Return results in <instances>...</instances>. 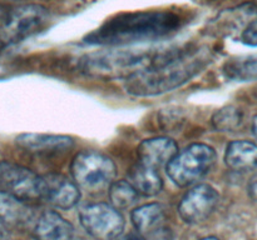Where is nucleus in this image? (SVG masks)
Returning a JSON list of instances; mask_svg holds the SVG:
<instances>
[{"instance_id": "nucleus-17", "label": "nucleus", "mask_w": 257, "mask_h": 240, "mask_svg": "<svg viewBox=\"0 0 257 240\" xmlns=\"http://www.w3.org/2000/svg\"><path fill=\"white\" fill-rule=\"evenodd\" d=\"M131 218L138 232L152 235L153 232L163 228L165 210L162 205L157 202H151V204H145L133 210Z\"/></svg>"}, {"instance_id": "nucleus-2", "label": "nucleus", "mask_w": 257, "mask_h": 240, "mask_svg": "<svg viewBox=\"0 0 257 240\" xmlns=\"http://www.w3.org/2000/svg\"><path fill=\"white\" fill-rule=\"evenodd\" d=\"M208 62L205 50L168 48L155 65L125 80L124 88L128 94L141 98L165 94L193 79Z\"/></svg>"}, {"instance_id": "nucleus-6", "label": "nucleus", "mask_w": 257, "mask_h": 240, "mask_svg": "<svg viewBox=\"0 0 257 240\" xmlns=\"http://www.w3.org/2000/svg\"><path fill=\"white\" fill-rule=\"evenodd\" d=\"M49 12L38 4L14 8L0 22V42L12 45L42 32L49 22Z\"/></svg>"}, {"instance_id": "nucleus-14", "label": "nucleus", "mask_w": 257, "mask_h": 240, "mask_svg": "<svg viewBox=\"0 0 257 240\" xmlns=\"http://www.w3.org/2000/svg\"><path fill=\"white\" fill-rule=\"evenodd\" d=\"M33 210L27 202L0 190V220L12 226H25L33 220Z\"/></svg>"}, {"instance_id": "nucleus-23", "label": "nucleus", "mask_w": 257, "mask_h": 240, "mask_svg": "<svg viewBox=\"0 0 257 240\" xmlns=\"http://www.w3.org/2000/svg\"><path fill=\"white\" fill-rule=\"evenodd\" d=\"M248 194H250L251 199L257 202V174L248 182Z\"/></svg>"}, {"instance_id": "nucleus-24", "label": "nucleus", "mask_w": 257, "mask_h": 240, "mask_svg": "<svg viewBox=\"0 0 257 240\" xmlns=\"http://www.w3.org/2000/svg\"><path fill=\"white\" fill-rule=\"evenodd\" d=\"M8 238H9V232H8L7 224L0 220V240H8Z\"/></svg>"}, {"instance_id": "nucleus-7", "label": "nucleus", "mask_w": 257, "mask_h": 240, "mask_svg": "<svg viewBox=\"0 0 257 240\" xmlns=\"http://www.w3.org/2000/svg\"><path fill=\"white\" fill-rule=\"evenodd\" d=\"M79 220L85 232L97 240H114L122 235L124 218L117 208L107 202H95L83 208Z\"/></svg>"}, {"instance_id": "nucleus-16", "label": "nucleus", "mask_w": 257, "mask_h": 240, "mask_svg": "<svg viewBox=\"0 0 257 240\" xmlns=\"http://www.w3.org/2000/svg\"><path fill=\"white\" fill-rule=\"evenodd\" d=\"M128 182L137 190L138 194L145 196H155L162 190L163 182L158 169L138 162L131 168Z\"/></svg>"}, {"instance_id": "nucleus-22", "label": "nucleus", "mask_w": 257, "mask_h": 240, "mask_svg": "<svg viewBox=\"0 0 257 240\" xmlns=\"http://www.w3.org/2000/svg\"><path fill=\"white\" fill-rule=\"evenodd\" d=\"M115 240H147V239H146V238L143 236V234H141V232H131L124 235H119Z\"/></svg>"}, {"instance_id": "nucleus-18", "label": "nucleus", "mask_w": 257, "mask_h": 240, "mask_svg": "<svg viewBox=\"0 0 257 240\" xmlns=\"http://www.w3.org/2000/svg\"><path fill=\"white\" fill-rule=\"evenodd\" d=\"M223 72L227 78L237 82L257 80V55L230 60L223 66Z\"/></svg>"}, {"instance_id": "nucleus-13", "label": "nucleus", "mask_w": 257, "mask_h": 240, "mask_svg": "<svg viewBox=\"0 0 257 240\" xmlns=\"http://www.w3.org/2000/svg\"><path fill=\"white\" fill-rule=\"evenodd\" d=\"M35 240H73L74 228L57 212H43L33 230Z\"/></svg>"}, {"instance_id": "nucleus-1", "label": "nucleus", "mask_w": 257, "mask_h": 240, "mask_svg": "<svg viewBox=\"0 0 257 240\" xmlns=\"http://www.w3.org/2000/svg\"><path fill=\"white\" fill-rule=\"evenodd\" d=\"M180 26L181 18L168 10L125 12L105 20L84 38V42L100 46H132L170 36Z\"/></svg>"}, {"instance_id": "nucleus-15", "label": "nucleus", "mask_w": 257, "mask_h": 240, "mask_svg": "<svg viewBox=\"0 0 257 240\" xmlns=\"http://www.w3.org/2000/svg\"><path fill=\"white\" fill-rule=\"evenodd\" d=\"M225 162L235 172H246L257 168V145L248 140H236L227 145Z\"/></svg>"}, {"instance_id": "nucleus-8", "label": "nucleus", "mask_w": 257, "mask_h": 240, "mask_svg": "<svg viewBox=\"0 0 257 240\" xmlns=\"http://www.w3.org/2000/svg\"><path fill=\"white\" fill-rule=\"evenodd\" d=\"M0 186L24 202L42 199V176L28 168L4 160L0 164Z\"/></svg>"}, {"instance_id": "nucleus-20", "label": "nucleus", "mask_w": 257, "mask_h": 240, "mask_svg": "<svg viewBox=\"0 0 257 240\" xmlns=\"http://www.w3.org/2000/svg\"><path fill=\"white\" fill-rule=\"evenodd\" d=\"M211 122L217 132H233L242 122V114L235 106H223L216 110Z\"/></svg>"}, {"instance_id": "nucleus-11", "label": "nucleus", "mask_w": 257, "mask_h": 240, "mask_svg": "<svg viewBox=\"0 0 257 240\" xmlns=\"http://www.w3.org/2000/svg\"><path fill=\"white\" fill-rule=\"evenodd\" d=\"M137 152L140 162L160 169L163 165L167 166L168 162L177 155L178 146L175 140L166 136H158L143 140Z\"/></svg>"}, {"instance_id": "nucleus-25", "label": "nucleus", "mask_w": 257, "mask_h": 240, "mask_svg": "<svg viewBox=\"0 0 257 240\" xmlns=\"http://www.w3.org/2000/svg\"><path fill=\"white\" fill-rule=\"evenodd\" d=\"M252 132L255 134V136L257 138V115L253 118V122H252Z\"/></svg>"}, {"instance_id": "nucleus-27", "label": "nucleus", "mask_w": 257, "mask_h": 240, "mask_svg": "<svg viewBox=\"0 0 257 240\" xmlns=\"http://www.w3.org/2000/svg\"><path fill=\"white\" fill-rule=\"evenodd\" d=\"M2 162H3V158H2V152H0V164H2Z\"/></svg>"}, {"instance_id": "nucleus-26", "label": "nucleus", "mask_w": 257, "mask_h": 240, "mask_svg": "<svg viewBox=\"0 0 257 240\" xmlns=\"http://www.w3.org/2000/svg\"><path fill=\"white\" fill-rule=\"evenodd\" d=\"M201 240H220V239L216 236H207V238H203V239H201Z\"/></svg>"}, {"instance_id": "nucleus-19", "label": "nucleus", "mask_w": 257, "mask_h": 240, "mask_svg": "<svg viewBox=\"0 0 257 240\" xmlns=\"http://www.w3.org/2000/svg\"><path fill=\"white\" fill-rule=\"evenodd\" d=\"M110 204L118 210L127 209L138 198V192L128 180H117L109 186Z\"/></svg>"}, {"instance_id": "nucleus-9", "label": "nucleus", "mask_w": 257, "mask_h": 240, "mask_svg": "<svg viewBox=\"0 0 257 240\" xmlns=\"http://www.w3.org/2000/svg\"><path fill=\"white\" fill-rule=\"evenodd\" d=\"M220 202L217 190L208 184H200L188 190L178 205V214L187 224L205 222Z\"/></svg>"}, {"instance_id": "nucleus-21", "label": "nucleus", "mask_w": 257, "mask_h": 240, "mask_svg": "<svg viewBox=\"0 0 257 240\" xmlns=\"http://www.w3.org/2000/svg\"><path fill=\"white\" fill-rule=\"evenodd\" d=\"M238 38L243 44L250 45V46H257V19L252 20Z\"/></svg>"}, {"instance_id": "nucleus-4", "label": "nucleus", "mask_w": 257, "mask_h": 240, "mask_svg": "<svg viewBox=\"0 0 257 240\" xmlns=\"http://www.w3.org/2000/svg\"><path fill=\"white\" fill-rule=\"evenodd\" d=\"M217 155L207 144L195 142L177 152L168 162L167 174L176 185L190 186L211 172Z\"/></svg>"}, {"instance_id": "nucleus-12", "label": "nucleus", "mask_w": 257, "mask_h": 240, "mask_svg": "<svg viewBox=\"0 0 257 240\" xmlns=\"http://www.w3.org/2000/svg\"><path fill=\"white\" fill-rule=\"evenodd\" d=\"M18 146L30 152L49 154L60 152L70 149L74 145V140L68 135L42 134V132H24L15 139Z\"/></svg>"}, {"instance_id": "nucleus-3", "label": "nucleus", "mask_w": 257, "mask_h": 240, "mask_svg": "<svg viewBox=\"0 0 257 240\" xmlns=\"http://www.w3.org/2000/svg\"><path fill=\"white\" fill-rule=\"evenodd\" d=\"M166 50L133 46L99 50L80 58L78 68L83 74L95 79L128 80L155 65Z\"/></svg>"}, {"instance_id": "nucleus-5", "label": "nucleus", "mask_w": 257, "mask_h": 240, "mask_svg": "<svg viewBox=\"0 0 257 240\" xmlns=\"http://www.w3.org/2000/svg\"><path fill=\"white\" fill-rule=\"evenodd\" d=\"M70 172L79 189L100 192L114 182L117 169L110 158L94 150L78 152L70 165Z\"/></svg>"}, {"instance_id": "nucleus-10", "label": "nucleus", "mask_w": 257, "mask_h": 240, "mask_svg": "<svg viewBox=\"0 0 257 240\" xmlns=\"http://www.w3.org/2000/svg\"><path fill=\"white\" fill-rule=\"evenodd\" d=\"M42 199L58 209H70L79 202L80 190L73 179L53 172L42 176Z\"/></svg>"}]
</instances>
